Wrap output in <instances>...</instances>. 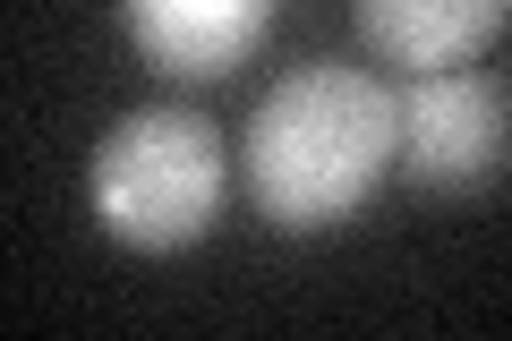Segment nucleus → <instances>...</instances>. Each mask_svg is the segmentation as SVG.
Listing matches in <instances>:
<instances>
[{"label": "nucleus", "instance_id": "f257e3e1", "mask_svg": "<svg viewBox=\"0 0 512 341\" xmlns=\"http://www.w3.org/2000/svg\"><path fill=\"white\" fill-rule=\"evenodd\" d=\"M393 145H402V103L350 60H308L248 111L239 180L274 231H333L367 205Z\"/></svg>", "mask_w": 512, "mask_h": 341}, {"label": "nucleus", "instance_id": "f03ea898", "mask_svg": "<svg viewBox=\"0 0 512 341\" xmlns=\"http://www.w3.org/2000/svg\"><path fill=\"white\" fill-rule=\"evenodd\" d=\"M222 188H231V154H222L214 120L205 111H128L103 128L86 162V197L120 248L171 256L188 239H205V222L222 214Z\"/></svg>", "mask_w": 512, "mask_h": 341}, {"label": "nucleus", "instance_id": "7ed1b4c3", "mask_svg": "<svg viewBox=\"0 0 512 341\" xmlns=\"http://www.w3.org/2000/svg\"><path fill=\"white\" fill-rule=\"evenodd\" d=\"M393 103H402V145H393V162H402L419 188L470 197V188H487L495 171H504L512 94L495 86V77L436 69V77H410V94H393Z\"/></svg>", "mask_w": 512, "mask_h": 341}, {"label": "nucleus", "instance_id": "20e7f679", "mask_svg": "<svg viewBox=\"0 0 512 341\" xmlns=\"http://www.w3.org/2000/svg\"><path fill=\"white\" fill-rule=\"evenodd\" d=\"M504 26H512V0H359L367 52L384 69H410V77L470 69Z\"/></svg>", "mask_w": 512, "mask_h": 341}, {"label": "nucleus", "instance_id": "39448f33", "mask_svg": "<svg viewBox=\"0 0 512 341\" xmlns=\"http://www.w3.org/2000/svg\"><path fill=\"white\" fill-rule=\"evenodd\" d=\"M128 35L171 77H222L265 43L274 0H120Z\"/></svg>", "mask_w": 512, "mask_h": 341}]
</instances>
